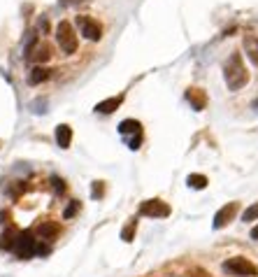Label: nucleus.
Returning <instances> with one entry per match:
<instances>
[{
    "label": "nucleus",
    "instance_id": "nucleus-19",
    "mask_svg": "<svg viewBox=\"0 0 258 277\" xmlns=\"http://www.w3.org/2000/svg\"><path fill=\"white\" fill-rule=\"evenodd\" d=\"M51 184H54V191H61V193L66 191V184H63V180H58L56 175L51 177Z\"/></svg>",
    "mask_w": 258,
    "mask_h": 277
},
{
    "label": "nucleus",
    "instance_id": "nucleus-9",
    "mask_svg": "<svg viewBox=\"0 0 258 277\" xmlns=\"http://www.w3.org/2000/svg\"><path fill=\"white\" fill-rule=\"evenodd\" d=\"M56 142H58V147L61 149H68L72 142V131L70 126H66V124H61V126L56 128Z\"/></svg>",
    "mask_w": 258,
    "mask_h": 277
},
{
    "label": "nucleus",
    "instance_id": "nucleus-1",
    "mask_svg": "<svg viewBox=\"0 0 258 277\" xmlns=\"http://www.w3.org/2000/svg\"><path fill=\"white\" fill-rule=\"evenodd\" d=\"M226 84L230 91H240L244 84L249 82V75H247V68H244V61H242V54L235 51L226 63Z\"/></svg>",
    "mask_w": 258,
    "mask_h": 277
},
{
    "label": "nucleus",
    "instance_id": "nucleus-6",
    "mask_svg": "<svg viewBox=\"0 0 258 277\" xmlns=\"http://www.w3.org/2000/svg\"><path fill=\"white\" fill-rule=\"evenodd\" d=\"M77 24H79V28H81V35H84L86 40H91V42L100 40V35H102V28H100V24H98V21L89 19V16H79V19H77Z\"/></svg>",
    "mask_w": 258,
    "mask_h": 277
},
{
    "label": "nucleus",
    "instance_id": "nucleus-7",
    "mask_svg": "<svg viewBox=\"0 0 258 277\" xmlns=\"http://www.w3.org/2000/svg\"><path fill=\"white\" fill-rule=\"evenodd\" d=\"M235 212H238V203H230V205H223L221 210L217 212V217H214V228H223L230 219L235 217Z\"/></svg>",
    "mask_w": 258,
    "mask_h": 277
},
{
    "label": "nucleus",
    "instance_id": "nucleus-15",
    "mask_svg": "<svg viewBox=\"0 0 258 277\" xmlns=\"http://www.w3.org/2000/svg\"><path fill=\"white\" fill-rule=\"evenodd\" d=\"M119 131H121L123 135H126V133H140V121H135V119H126V121H121Z\"/></svg>",
    "mask_w": 258,
    "mask_h": 277
},
{
    "label": "nucleus",
    "instance_id": "nucleus-11",
    "mask_svg": "<svg viewBox=\"0 0 258 277\" xmlns=\"http://www.w3.org/2000/svg\"><path fill=\"white\" fill-rule=\"evenodd\" d=\"M121 101H123L121 96H117V98H107V101L98 103V105H96V112H102V114H110V112H114L119 105H121Z\"/></svg>",
    "mask_w": 258,
    "mask_h": 277
},
{
    "label": "nucleus",
    "instance_id": "nucleus-14",
    "mask_svg": "<svg viewBox=\"0 0 258 277\" xmlns=\"http://www.w3.org/2000/svg\"><path fill=\"white\" fill-rule=\"evenodd\" d=\"M49 47H45V45H40L35 49V54H28V58H33V61H37V63H45V61H49Z\"/></svg>",
    "mask_w": 258,
    "mask_h": 277
},
{
    "label": "nucleus",
    "instance_id": "nucleus-8",
    "mask_svg": "<svg viewBox=\"0 0 258 277\" xmlns=\"http://www.w3.org/2000/svg\"><path fill=\"white\" fill-rule=\"evenodd\" d=\"M58 231H61V226L56 222H42L40 226H37V235H40L42 240H54V238L58 235Z\"/></svg>",
    "mask_w": 258,
    "mask_h": 277
},
{
    "label": "nucleus",
    "instance_id": "nucleus-5",
    "mask_svg": "<svg viewBox=\"0 0 258 277\" xmlns=\"http://www.w3.org/2000/svg\"><path fill=\"white\" fill-rule=\"evenodd\" d=\"M140 212L144 214V217H154V219L170 217V207H167V203H163V201H144L140 205Z\"/></svg>",
    "mask_w": 258,
    "mask_h": 277
},
{
    "label": "nucleus",
    "instance_id": "nucleus-4",
    "mask_svg": "<svg viewBox=\"0 0 258 277\" xmlns=\"http://www.w3.org/2000/svg\"><path fill=\"white\" fill-rule=\"evenodd\" d=\"M12 252H14L19 259H31L33 254H37V240H35V238H33L28 231H26V233H19V238H16Z\"/></svg>",
    "mask_w": 258,
    "mask_h": 277
},
{
    "label": "nucleus",
    "instance_id": "nucleus-12",
    "mask_svg": "<svg viewBox=\"0 0 258 277\" xmlns=\"http://www.w3.org/2000/svg\"><path fill=\"white\" fill-rule=\"evenodd\" d=\"M186 101L193 103L196 110H203V107H205V93L200 89H188L186 91Z\"/></svg>",
    "mask_w": 258,
    "mask_h": 277
},
{
    "label": "nucleus",
    "instance_id": "nucleus-13",
    "mask_svg": "<svg viewBox=\"0 0 258 277\" xmlns=\"http://www.w3.org/2000/svg\"><path fill=\"white\" fill-rule=\"evenodd\" d=\"M244 47H247L249 58L258 66V37H247V40H244Z\"/></svg>",
    "mask_w": 258,
    "mask_h": 277
},
{
    "label": "nucleus",
    "instance_id": "nucleus-2",
    "mask_svg": "<svg viewBox=\"0 0 258 277\" xmlns=\"http://www.w3.org/2000/svg\"><path fill=\"white\" fill-rule=\"evenodd\" d=\"M56 42L61 47L66 54H75L77 51V35H75V28H72L68 21H61L56 26Z\"/></svg>",
    "mask_w": 258,
    "mask_h": 277
},
{
    "label": "nucleus",
    "instance_id": "nucleus-10",
    "mask_svg": "<svg viewBox=\"0 0 258 277\" xmlns=\"http://www.w3.org/2000/svg\"><path fill=\"white\" fill-rule=\"evenodd\" d=\"M47 80H49V70H47V68H42V66L33 68L31 75H28V84H33V86L42 84V82H47Z\"/></svg>",
    "mask_w": 258,
    "mask_h": 277
},
{
    "label": "nucleus",
    "instance_id": "nucleus-17",
    "mask_svg": "<svg viewBox=\"0 0 258 277\" xmlns=\"http://www.w3.org/2000/svg\"><path fill=\"white\" fill-rule=\"evenodd\" d=\"M258 219V203H253L251 207H247L242 214V222H256Z\"/></svg>",
    "mask_w": 258,
    "mask_h": 277
},
{
    "label": "nucleus",
    "instance_id": "nucleus-18",
    "mask_svg": "<svg viewBox=\"0 0 258 277\" xmlns=\"http://www.w3.org/2000/svg\"><path fill=\"white\" fill-rule=\"evenodd\" d=\"M77 210H79V203H77V201H72L70 205L66 207V212H63V219H72V217H75V214H77Z\"/></svg>",
    "mask_w": 258,
    "mask_h": 277
},
{
    "label": "nucleus",
    "instance_id": "nucleus-21",
    "mask_svg": "<svg viewBox=\"0 0 258 277\" xmlns=\"http://www.w3.org/2000/svg\"><path fill=\"white\" fill-rule=\"evenodd\" d=\"M251 238H253V240H258V226L251 231Z\"/></svg>",
    "mask_w": 258,
    "mask_h": 277
},
{
    "label": "nucleus",
    "instance_id": "nucleus-3",
    "mask_svg": "<svg viewBox=\"0 0 258 277\" xmlns=\"http://www.w3.org/2000/svg\"><path fill=\"white\" fill-rule=\"evenodd\" d=\"M223 270L230 272V275H238V277H256L258 275V268L253 266L251 261L242 259V256L228 259V261L223 263Z\"/></svg>",
    "mask_w": 258,
    "mask_h": 277
},
{
    "label": "nucleus",
    "instance_id": "nucleus-20",
    "mask_svg": "<svg viewBox=\"0 0 258 277\" xmlns=\"http://www.w3.org/2000/svg\"><path fill=\"white\" fill-rule=\"evenodd\" d=\"M121 238H123V240H126V242H131V238H133V226H128L126 231L121 233Z\"/></svg>",
    "mask_w": 258,
    "mask_h": 277
},
{
    "label": "nucleus",
    "instance_id": "nucleus-22",
    "mask_svg": "<svg viewBox=\"0 0 258 277\" xmlns=\"http://www.w3.org/2000/svg\"><path fill=\"white\" fill-rule=\"evenodd\" d=\"M253 107H258V101H256V103H253Z\"/></svg>",
    "mask_w": 258,
    "mask_h": 277
},
{
    "label": "nucleus",
    "instance_id": "nucleus-16",
    "mask_svg": "<svg viewBox=\"0 0 258 277\" xmlns=\"http://www.w3.org/2000/svg\"><path fill=\"white\" fill-rule=\"evenodd\" d=\"M188 187H193V189H205L207 187V177L205 175H188Z\"/></svg>",
    "mask_w": 258,
    "mask_h": 277
}]
</instances>
